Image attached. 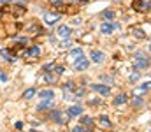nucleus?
Listing matches in <instances>:
<instances>
[{
    "label": "nucleus",
    "mask_w": 151,
    "mask_h": 132,
    "mask_svg": "<svg viewBox=\"0 0 151 132\" xmlns=\"http://www.w3.org/2000/svg\"><path fill=\"white\" fill-rule=\"evenodd\" d=\"M49 118L53 122H56V123H67V120L70 116L65 115V113H62V111H58V109H49Z\"/></svg>",
    "instance_id": "1"
},
{
    "label": "nucleus",
    "mask_w": 151,
    "mask_h": 132,
    "mask_svg": "<svg viewBox=\"0 0 151 132\" xmlns=\"http://www.w3.org/2000/svg\"><path fill=\"white\" fill-rule=\"evenodd\" d=\"M134 9L139 11V12L150 11L151 9V0H135V2H134Z\"/></svg>",
    "instance_id": "2"
},
{
    "label": "nucleus",
    "mask_w": 151,
    "mask_h": 132,
    "mask_svg": "<svg viewBox=\"0 0 151 132\" xmlns=\"http://www.w3.org/2000/svg\"><path fill=\"white\" fill-rule=\"evenodd\" d=\"M60 18H62V14H60V12H46V14H44V21H46L47 25L56 23Z\"/></svg>",
    "instance_id": "3"
},
{
    "label": "nucleus",
    "mask_w": 151,
    "mask_h": 132,
    "mask_svg": "<svg viewBox=\"0 0 151 132\" xmlns=\"http://www.w3.org/2000/svg\"><path fill=\"white\" fill-rule=\"evenodd\" d=\"M90 58H91V62H95V63H102L104 58H106V55H104L102 51H99V49H91Z\"/></svg>",
    "instance_id": "4"
},
{
    "label": "nucleus",
    "mask_w": 151,
    "mask_h": 132,
    "mask_svg": "<svg viewBox=\"0 0 151 132\" xmlns=\"http://www.w3.org/2000/svg\"><path fill=\"white\" fill-rule=\"evenodd\" d=\"M88 65H90V62H88L84 56H81V58H76V62H74L76 71H86V69H88Z\"/></svg>",
    "instance_id": "5"
},
{
    "label": "nucleus",
    "mask_w": 151,
    "mask_h": 132,
    "mask_svg": "<svg viewBox=\"0 0 151 132\" xmlns=\"http://www.w3.org/2000/svg\"><path fill=\"white\" fill-rule=\"evenodd\" d=\"M60 37H63V39H69L70 37V34H72V28L70 27H67V25H62L60 28H58V32H56Z\"/></svg>",
    "instance_id": "6"
},
{
    "label": "nucleus",
    "mask_w": 151,
    "mask_h": 132,
    "mask_svg": "<svg viewBox=\"0 0 151 132\" xmlns=\"http://www.w3.org/2000/svg\"><path fill=\"white\" fill-rule=\"evenodd\" d=\"M44 109H53V99H46V100L39 102L37 111H44Z\"/></svg>",
    "instance_id": "7"
},
{
    "label": "nucleus",
    "mask_w": 151,
    "mask_h": 132,
    "mask_svg": "<svg viewBox=\"0 0 151 132\" xmlns=\"http://www.w3.org/2000/svg\"><path fill=\"white\" fill-rule=\"evenodd\" d=\"M91 88H93L95 92H99L100 95H106V97H107V95L111 93V88L106 87V85H91Z\"/></svg>",
    "instance_id": "8"
},
{
    "label": "nucleus",
    "mask_w": 151,
    "mask_h": 132,
    "mask_svg": "<svg viewBox=\"0 0 151 132\" xmlns=\"http://www.w3.org/2000/svg\"><path fill=\"white\" fill-rule=\"evenodd\" d=\"M37 97L42 99V100H46V99H55V92L49 90V88H47V90H40V92L37 93Z\"/></svg>",
    "instance_id": "9"
},
{
    "label": "nucleus",
    "mask_w": 151,
    "mask_h": 132,
    "mask_svg": "<svg viewBox=\"0 0 151 132\" xmlns=\"http://www.w3.org/2000/svg\"><path fill=\"white\" fill-rule=\"evenodd\" d=\"M81 113H83V107H81L79 104H76V106H70V107H69V111H67V115H69L70 118H72V116H79Z\"/></svg>",
    "instance_id": "10"
},
{
    "label": "nucleus",
    "mask_w": 151,
    "mask_h": 132,
    "mask_svg": "<svg viewBox=\"0 0 151 132\" xmlns=\"http://www.w3.org/2000/svg\"><path fill=\"white\" fill-rule=\"evenodd\" d=\"M18 30H19V27H18L16 23H11V25H7V27H5V34H7L9 37L16 35V34H18Z\"/></svg>",
    "instance_id": "11"
},
{
    "label": "nucleus",
    "mask_w": 151,
    "mask_h": 132,
    "mask_svg": "<svg viewBox=\"0 0 151 132\" xmlns=\"http://www.w3.org/2000/svg\"><path fill=\"white\" fill-rule=\"evenodd\" d=\"M9 11H11L14 16H21V14H25V7H23V4H19V5H12V7H9Z\"/></svg>",
    "instance_id": "12"
},
{
    "label": "nucleus",
    "mask_w": 151,
    "mask_h": 132,
    "mask_svg": "<svg viewBox=\"0 0 151 132\" xmlns=\"http://www.w3.org/2000/svg\"><path fill=\"white\" fill-rule=\"evenodd\" d=\"M100 32H102V34H106V35L113 34V32H114V25H111V23H102V27H100Z\"/></svg>",
    "instance_id": "13"
},
{
    "label": "nucleus",
    "mask_w": 151,
    "mask_h": 132,
    "mask_svg": "<svg viewBox=\"0 0 151 132\" xmlns=\"http://www.w3.org/2000/svg\"><path fill=\"white\" fill-rule=\"evenodd\" d=\"M35 95H37V90H35V88H28V90L23 92V99H25V100H30V99H34Z\"/></svg>",
    "instance_id": "14"
},
{
    "label": "nucleus",
    "mask_w": 151,
    "mask_h": 132,
    "mask_svg": "<svg viewBox=\"0 0 151 132\" xmlns=\"http://www.w3.org/2000/svg\"><path fill=\"white\" fill-rule=\"evenodd\" d=\"M39 55H40V48H39V46H32V48L27 51V56H30V58H37Z\"/></svg>",
    "instance_id": "15"
},
{
    "label": "nucleus",
    "mask_w": 151,
    "mask_h": 132,
    "mask_svg": "<svg viewBox=\"0 0 151 132\" xmlns=\"http://www.w3.org/2000/svg\"><path fill=\"white\" fill-rule=\"evenodd\" d=\"M148 67V60H146V56H142V58H135V69H146Z\"/></svg>",
    "instance_id": "16"
},
{
    "label": "nucleus",
    "mask_w": 151,
    "mask_h": 132,
    "mask_svg": "<svg viewBox=\"0 0 151 132\" xmlns=\"http://www.w3.org/2000/svg\"><path fill=\"white\" fill-rule=\"evenodd\" d=\"M127 99H128V97H127L125 93H119V95L114 99V106H121V104H125V102H127Z\"/></svg>",
    "instance_id": "17"
},
{
    "label": "nucleus",
    "mask_w": 151,
    "mask_h": 132,
    "mask_svg": "<svg viewBox=\"0 0 151 132\" xmlns=\"http://www.w3.org/2000/svg\"><path fill=\"white\" fill-rule=\"evenodd\" d=\"M114 16H116V14H114V11H111V9L102 12V18H104L106 21H111V19H114Z\"/></svg>",
    "instance_id": "18"
},
{
    "label": "nucleus",
    "mask_w": 151,
    "mask_h": 132,
    "mask_svg": "<svg viewBox=\"0 0 151 132\" xmlns=\"http://www.w3.org/2000/svg\"><path fill=\"white\" fill-rule=\"evenodd\" d=\"M70 56L81 58V56H83V49H81V48H72V49H70Z\"/></svg>",
    "instance_id": "19"
},
{
    "label": "nucleus",
    "mask_w": 151,
    "mask_h": 132,
    "mask_svg": "<svg viewBox=\"0 0 151 132\" xmlns=\"http://www.w3.org/2000/svg\"><path fill=\"white\" fill-rule=\"evenodd\" d=\"M0 55L5 58V60H14V56H12V51H7V49H2L0 51Z\"/></svg>",
    "instance_id": "20"
},
{
    "label": "nucleus",
    "mask_w": 151,
    "mask_h": 132,
    "mask_svg": "<svg viewBox=\"0 0 151 132\" xmlns=\"http://www.w3.org/2000/svg\"><path fill=\"white\" fill-rule=\"evenodd\" d=\"M99 123H100L102 127H111V122H109L107 116H100V118H99Z\"/></svg>",
    "instance_id": "21"
},
{
    "label": "nucleus",
    "mask_w": 151,
    "mask_h": 132,
    "mask_svg": "<svg viewBox=\"0 0 151 132\" xmlns=\"http://www.w3.org/2000/svg\"><path fill=\"white\" fill-rule=\"evenodd\" d=\"M132 35L137 37V39H142V37H144V32H142L141 28H134V30H132Z\"/></svg>",
    "instance_id": "22"
},
{
    "label": "nucleus",
    "mask_w": 151,
    "mask_h": 132,
    "mask_svg": "<svg viewBox=\"0 0 151 132\" xmlns=\"http://www.w3.org/2000/svg\"><path fill=\"white\" fill-rule=\"evenodd\" d=\"M81 123H83V125H93V118H90V116H81Z\"/></svg>",
    "instance_id": "23"
},
{
    "label": "nucleus",
    "mask_w": 151,
    "mask_h": 132,
    "mask_svg": "<svg viewBox=\"0 0 151 132\" xmlns=\"http://www.w3.org/2000/svg\"><path fill=\"white\" fill-rule=\"evenodd\" d=\"M28 30H30V32H37V34H40V32H42V27H40V25H35V23H32Z\"/></svg>",
    "instance_id": "24"
},
{
    "label": "nucleus",
    "mask_w": 151,
    "mask_h": 132,
    "mask_svg": "<svg viewBox=\"0 0 151 132\" xmlns=\"http://www.w3.org/2000/svg\"><path fill=\"white\" fill-rule=\"evenodd\" d=\"M46 81H47V83H53V81H56V76H53V74H47V72H46Z\"/></svg>",
    "instance_id": "25"
},
{
    "label": "nucleus",
    "mask_w": 151,
    "mask_h": 132,
    "mask_svg": "<svg viewBox=\"0 0 151 132\" xmlns=\"http://www.w3.org/2000/svg\"><path fill=\"white\" fill-rule=\"evenodd\" d=\"M0 81H4V83H7V81H9V76H7L4 71H0Z\"/></svg>",
    "instance_id": "26"
},
{
    "label": "nucleus",
    "mask_w": 151,
    "mask_h": 132,
    "mask_svg": "<svg viewBox=\"0 0 151 132\" xmlns=\"http://www.w3.org/2000/svg\"><path fill=\"white\" fill-rule=\"evenodd\" d=\"M42 69H44V72H49V71H53V69H55V65H53V63H46Z\"/></svg>",
    "instance_id": "27"
},
{
    "label": "nucleus",
    "mask_w": 151,
    "mask_h": 132,
    "mask_svg": "<svg viewBox=\"0 0 151 132\" xmlns=\"http://www.w3.org/2000/svg\"><path fill=\"white\" fill-rule=\"evenodd\" d=\"M55 72L60 76V74H63L65 72V67H62V65H58V67H55Z\"/></svg>",
    "instance_id": "28"
},
{
    "label": "nucleus",
    "mask_w": 151,
    "mask_h": 132,
    "mask_svg": "<svg viewBox=\"0 0 151 132\" xmlns=\"http://www.w3.org/2000/svg\"><path fill=\"white\" fill-rule=\"evenodd\" d=\"M139 76H141L139 72H134V74L130 76V81H132V83H134V81H137V79H139Z\"/></svg>",
    "instance_id": "29"
},
{
    "label": "nucleus",
    "mask_w": 151,
    "mask_h": 132,
    "mask_svg": "<svg viewBox=\"0 0 151 132\" xmlns=\"http://www.w3.org/2000/svg\"><path fill=\"white\" fill-rule=\"evenodd\" d=\"M67 90H70V92H74V90H76L74 81H69V83H67Z\"/></svg>",
    "instance_id": "30"
},
{
    "label": "nucleus",
    "mask_w": 151,
    "mask_h": 132,
    "mask_svg": "<svg viewBox=\"0 0 151 132\" xmlns=\"http://www.w3.org/2000/svg\"><path fill=\"white\" fill-rule=\"evenodd\" d=\"M70 43H72V41H69V39H67V41H63V43H62V49H65V48H70Z\"/></svg>",
    "instance_id": "31"
},
{
    "label": "nucleus",
    "mask_w": 151,
    "mask_h": 132,
    "mask_svg": "<svg viewBox=\"0 0 151 132\" xmlns=\"http://www.w3.org/2000/svg\"><path fill=\"white\" fill-rule=\"evenodd\" d=\"M14 127H16L18 131H21V129H23V122H16V125H14Z\"/></svg>",
    "instance_id": "32"
},
{
    "label": "nucleus",
    "mask_w": 151,
    "mask_h": 132,
    "mask_svg": "<svg viewBox=\"0 0 151 132\" xmlns=\"http://www.w3.org/2000/svg\"><path fill=\"white\" fill-rule=\"evenodd\" d=\"M51 4H55V5H60V4H62V0H51Z\"/></svg>",
    "instance_id": "33"
},
{
    "label": "nucleus",
    "mask_w": 151,
    "mask_h": 132,
    "mask_svg": "<svg viewBox=\"0 0 151 132\" xmlns=\"http://www.w3.org/2000/svg\"><path fill=\"white\" fill-rule=\"evenodd\" d=\"M0 2H2V4H7V2H9V0H0Z\"/></svg>",
    "instance_id": "34"
},
{
    "label": "nucleus",
    "mask_w": 151,
    "mask_h": 132,
    "mask_svg": "<svg viewBox=\"0 0 151 132\" xmlns=\"http://www.w3.org/2000/svg\"><path fill=\"white\" fill-rule=\"evenodd\" d=\"M69 2H72V4H76V2H79V0H69Z\"/></svg>",
    "instance_id": "35"
},
{
    "label": "nucleus",
    "mask_w": 151,
    "mask_h": 132,
    "mask_svg": "<svg viewBox=\"0 0 151 132\" xmlns=\"http://www.w3.org/2000/svg\"><path fill=\"white\" fill-rule=\"evenodd\" d=\"M18 2H19V4H23V2H25V0H18Z\"/></svg>",
    "instance_id": "36"
},
{
    "label": "nucleus",
    "mask_w": 151,
    "mask_h": 132,
    "mask_svg": "<svg viewBox=\"0 0 151 132\" xmlns=\"http://www.w3.org/2000/svg\"><path fill=\"white\" fill-rule=\"evenodd\" d=\"M81 2H88V0H81Z\"/></svg>",
    "instance_id": "37"
},
{
    "label": "nucleus",
    "mask_w": 151,
    "mask_h": 132,
    "mask_svg": "<svg viewBox=\"0 0 151 132\" xmlns=\"http://www.w3.org/2000/svg\"><path fill=\"white\" fill-rule=\"evenodd\" d=\"M150 51H151V44H150Z\"/></svg>",
    "instance_id": "38"
},
{
    "label": "nucleus",
    "mask_w": 151,
    "mask_h": 132,
    "mask_svg": "<svg viewBox=\"0 0 151 132\" xmlns=\"http://www.w3.org/2000/svg\"><path fill=\"white\" fill-rule=\"evenodd\" d=\"M32 132H37V131H32Z\"/></svg>",
    "instance_id": "39"
},
{
    "label": "nucleus",
    "mask_w": 151,
    "mask_h": 132,
    "mask_svg": "<svg viewBox=\"0 0 151 132\" xmlns=\"http://www.w3.org/2000/svg\"><path fill=\"white\" fill-rule=\"evenodd\" d=\"M150 132H151V131H150Z\"/></svg>",
    "instance_id": "40"
}]
</instances>
